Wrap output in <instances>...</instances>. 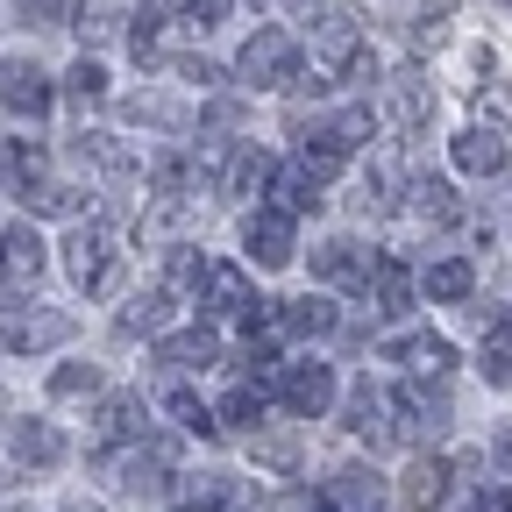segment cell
I'll list each match as a JSON object with an SVG mask.
<instances>
[{
  "mask_svg": "<svg viewBox=\"0 0 512 512\" xmlns=\"http://www.w3.org/2000/svg\"><path fill=\"white\" fill-rule=\"evenodd\" d=\"M50 392H57V399L100 392V370H93V363H57V370H50Z\"/></svg>",
  "mask_w": 512,
  "mask_h": 512,
  "instance_id": "obj_33",
  "label": "cell"
},
{
  "mask_svg": "<svg viewBox=\"0 0 512 512\" xmlns=\"http://www.w3.org/2000/svg\"><path fill=\"white\" fill-rule=\"evenodd\" d=\"M320 143H335L342 157H349V150H363V143H370V114H363V107H342L328 128H320Z\"/></svg>",
  "mask_w": 512,
  "mask_h": 512,
  "instance_id": "obj_29",
  "label": "cell"
},
{
  "mask_svg": "<svg viewBox=\"0 0 512 512\" xmlns=\"http://www.w3.org/2000/svg\"><path fill=\"white\" fill-rule=\"evenodd\" d=\"M256 463L292 470V463H299V441H292V434H256Z\"/></svg>",
  "mask_w": 512,
  "mask_h": 512,
  "instance_id": "obj_36",
  "label": "cell"
},
{
  "mask_svg": "<svg viewBox=\"0 0 512 512\" xmlns=\"http://www.w3.org/2000/svg\"><path fill=\"white\" fill-rule=\"evenodd\" d=\"M242 249H249L256 271H285V264H292V214L256 207V214L242 221Z\"/></svg>",
  "mask_w": 512,
  "mask_h": 512,
  "instance_id": "obj_4",
  "label": "cell"
},
{
  "mask_svg": "<svg viewBox=\"0 0 512 512\" xmlns=\"http://www.w3.org/2000/svg\"><path fill=\"white\" fill-rule=\"evenodd\" d=\"M50 100H57V86L36 72V64H22V57L0 64V107H15V114H43Z\"/></svg>",
  "mask_w": 512,
  "mask_h": 512,
  "instance_id": "obj_10",
  "label": "cell"
},
{
  "mask_svg": "<svg viewBox=\"0 0 512 512\" xmlns=\"http://www.w3.org/2000/svg\"><path fill=\"white\" fill-rule=\"evenodd\" d=\"M249 306H256L249 271H242V264H214L207 285H200V313H207V320H228V313H249Z\"/></svg>",
  "mask_w": 512,
  "mask_h": 512,
  "instance_id": "obj_8",
  "label": "cell"
},
{
  "mask_svg": "<svg viewBox=\"0 0 512 512\" xmlns=\"http://www.w3.org/2000/svg\"><path fill=\"white\" fill-rule=\"evenodd\" d=\"M278 399H285L292 420H320V413L335 406V370H328V363H285Z\"/></svg>",
  "mask_w": 512,
  "mask_h": 512,
  "instance_id": "obj_3",
  "label": "cell"
},
{
  "mask_svg": "<svg viewBox=\"0 0 512 512\" xmlns=\"http://www.w3.org/2000/svg\"><path fill=\"white\" fill-rule=\"evenodd\" d=\"M413 214L427 228H456L463 221V200H456V185H448V178H420L413 185Z\"/></svg>",
  "mask_w": 512,
  "mask_h": 512,
  "instance_id": "obj_17",
  "label": "cell"
},
{
  "mask_svg": "<svg viewBox=\"0 0 512 512\" xmlns=\"http://www.w3.org/2000/svg\"><path fill=\"white\" fill-rule=\"evenodd\" d=\"M399 491H406V512H434V505L448 498V463H441V456H420Z\"/></svg>",
  "mask_w": 512,
  "mask_h": 512,
  "instance_id": "obj_16",
  "label": "cell"
},
{
  "mask_svg": "<svg viewBox=\"0 0 512 512\" xmlns=\"http://www.w3.org/2000/svg\"><path fill=\"white\" fill-rule=\"evenodd\" d=\"M278 328H285L292 342H320V335H335V328H342V313H335L328 299H285Z\"/></svg>",
  "mask_w": 512,
  "mask_h": 512,
  "instance_id": "obj_13",
  "label": "cell"
},
{
  "mask_svg": "<svg viewBox=\"0 0 512 512\" xmlns=\"http://www.w3.org/2000/svg\"><path fill=\"white\" fill-rule=\"evenodd\" d=\"M164 320H171V285H150V292H136V299L121 306V328L128 335H157Z\"/></svg>",
  "mask_w": 512,
  "mask_h": 512,
  "instance_id": "obj_21",
  "label": "cell"
},
{
  "mask_svg": "<svg viewBox=\"0 0 512 512\" xmlns=\"http://www.w3.org/2000/svg\"><path fill=\"white\" fill-rule=\"evenodd\" d=\"M491 470H498V477H512V420H505V427H498V441H491Z\"/></svg>",
  "mask_w": 512,
  "mask_h": 512,
  "instance_id": "obj_39",
  "label": "cell"
},
{
  "mask_svg": "<svg viewBox=\"0 0 512 512\" xmlns=\"http://www.w3.org/2000/svg\"><path fill=\"white\" fill-rule=\"evenodd\" d=\"M363 50H370V43H363V29H356V15H328V22L313 29V72H328V79L342 72V79H349L356 64H363Z\"/></svg>",
  "mask_w": 512,
  "mask_h": 512,
  "instance_id": "obj_5",
  "label": "cell"
},
{
  "mask_svg": "<svg viewBox=\"0 0 512 512\" xmlns=\"http://www.w3.org/2000/svg\"><path fill=\"white\" fill-rule=\"evenodd\" d=\"M349 427L370 441V448H384V441H392V420H384V399L370 392V384H363V392H349Z\"/></svg>",
  "mask_w": 512,
  "mask_h": 512,
  "instance_id": "obj_24",
  "label": "cell"
},
{
  "mask_svg": "<svg viewBox=\"0 0 512 512\" xmlns=\"http://www.w3.org/2000/svg\"><path fill=\"white\" fill-rule=\"evenodd\" d=\"M505 164H512V150H505V136H498L491 121L456 136V171H463V178H498Z\"/></svg>",
  "mask_w": 512,
  "mask_h": 512,
  "instance_id": "obj_9",
  "label": "cell"
},
{
  "mask_svg": "<svg viewBox=\"0 0 512 512\" xmlns=\"http://www.w3.org/2000/svg\"><path fill=\"white\" fill-rule=\"evenodd\" d=\"M22 200H29L36 214H79V192H72V185H57V178H36Z\"/></svg>",
  "mask_w": 512,
  "mask_h": 512,
  "instance_id": "obj_32",
  "label": "cell"
},
{
  "mask_svg": "<svg viewBox=\"0 0 512 512\" xmlns=\"http://www.w3.org/2000/svg\"><path fill=\"white\" fill-rule=\"evenodd\" d=\"M235 72H242V86L249 93H271V86H292V36L278 29V22H264L249 43H242V57H235Z\"/></svg>",
  "mask_w": 512,
  "mask_h": 512,
  "instance_id": "obj_1",
  "label": "cell"
},
{
  "mask_svg": "<svg viewBox=\"0 0 512 512\" xmlns=\"http://www.w3.org/2000/svg\"><path fill=\"white\" fill-rule=\"evenodd\" d=\"M185 15H192V22H200V29H214V22L228 15V0H185Z\"/></svg>",
  "mask_w": 512,
  "mask_h": 512,
  "instance_id": "obj_40",
  "label": "cell"
},
{
  "mask_svg": "<svg viewBox=\"0 0 512 512\" xmlns=\"http://www.w3.org/2000/svg\"><path fill=\"white\" fill-rule=\"evenodd\" d=\"M271 192H278V214H313V207H320V185H306L299 164L271 171Z\"/></svg>",
  "mask_w": 512,
  "mask_h": 512,
  "instance_id": "obj_26",
  "label": "cell"
},
{
  "mask_svg": "<svg viewBox=\"0 0 512 512\" xmlns=\"http://www.w3.org/2000/svg\"><path fill=\"white\" fill-rule=\"evenodd\" d=\"M384 356H399L406 370H420V377H441L448 363H456V349H448L441 335H406V342H392Z\"/></svg>",
  "mask_w": 512,
  "mask_h": 512,
  "instance_id": "obj_20",
  "label": "cell"
},
{
  "mask_svg": "<svg viewBox=\"0 0 512 512\" xmlns=\"http://www.w3.org/2000/svg\"><path fill=\"white\" fill-rule=\"evenodd\" d=\"M214 420H221V427H249V434H256V427H264V384H235V392L221 399V413H214Z\"/></svg>",
  "mask_w": 512,
  "mask_h": 512,
  "instance_id": "obj_28",
  "label": "cell"
},
{
  "mask_svg": "<svg viewBox=\"0 0 512 512\" xmlns=\"http://www.w3.org/2000/svg\"><path fill=\"white\" fill-rule=\"evenodd\" d=\"M36 271H43V235L22 221V228L0 235V299L29 292V285H36Z\"/></svg>",
  "mask_w": 512,
  "mask_h": 512,
  "instance_id": "obj_7",
  "label": "cell"
},
{
  "mask_svg": "<svg viewBox=\"0 0 512 512\" xmlns=\"http://www.w3.org/2000/svg\"><path fill=\"white\" fill-rule=\"evenodd\" d=\"M64 335H72V320H64V313H29V320H15V328H8L15 349H50V342H64Z\"/></svg>",
  "mask_w": 512,
  "mask_h": 512,
  "instance_id": "obj_27",
  "label": "cell"
},
{
  "mask_svg": "<svg viewBox=\"0 0 512 512\" xmlns=\"http://www.w3.org/2000/svg\"><path fill=\"white\" fill-rule=\"evenodd\" d=\"M100 434H107V441H136V434H143V399H136V392L100 399Z\"/></svg>",
  "mask_w": 512,
  "mask_h": 512,
  "instance_id": "obj_23",
  "label": "cell"
},
{
  "mask_svg": "<svg viewBox=\"0 0 512 512\" xmlns=\"http://www.w3.org/2000/svg\"><path fill=\"white\" fill-rule=\"evenodd\" d=\"M342 164H349V157H342L335 143H306V150H299V171H306V185H335V178H342Z\"/></svg>",
  "mask_w": 512,
  "mask_h": 512,
  "instance_id": "obj_31",
  "label": "cell"
},
{
  "mask_svg": "<svg viewBox=\"0 0 512 512\" xmlns=\"http://www.w3.org/2000/svg\"><path fill=\"white\" fill-rule=\"evenodd\" d=\"M285 512H342V505H335L328 491H292V498H285Z\"/></svg>",
  "mask_w": 512,
  "mask_h": 512,
  "instance_id": "obj_37",
  "label": "cell"
},
{
  "mask_svg": "<svg viewBox=\"0 0 512 512\" xmlns=\"http://www.w3.org/2000/svg\"><path fill=\"white\" fill-rule=\"evenodd\" d=\"M420 292H427V299H441V306H463V299L477 292V271H470V256H441V264H427Z\"/></svg>",
  "mask_w": 512,
  "mask_h": 512,
  "instance_id": "obj_14",
  "label": "cell"
},
{
  "mask_svg": "<svg viewBox=\"0 0 512 512\" xmlns=\"http://www.w3.org/2000/svg\"><path fill=\"white\" fill-rule=\"evenodd\" d=\"M328 498H335V505H349V512H377V505H384V477H377V470H363V463H356V470H335Z\"/></svg>",
  "mask_w": 512,
  "mask_h": 512,
  "instance_id": "obj_18",
  "label": "cell"
},
{
  "mask_svg": "<svg viewBox=\"0 0 512 512\" xmlns=\"http://www.w3.org/2000/svg\"><path fill=\"white\" fill-rule=\"evenodd\" d=\"M64 93H72V100L86 107V100H100V93H107V72H100V64H93V57H79V64H72V72H64Z\"/></svg>",
  "mask_w": 512,
  "mask_h": 512,
  "instance_id": "obj_34",
  "label": "cell"
},
{
  "mask_svg": "<svg viewBox=\"0 0 512 512\" xmlns=\"http://www.w3.org/2000/svg\"><path fill=\"white\" fill-rule=\"evenodd\" d=\"M477 370H484V384H512V342L491 335V342L477 349Z\"/></svg>",
  "mask_w": 512,
  "mask_h": 512,
  "instance_id": "obj_35",
  "label": "cell"
},
{
  "mask_svg": "<svg viewBox=\"0 0 512 512\" xmlns=\"http://www.w3.org/2000/svg\"><path fill=\"white\" fill-rule=\"evenodd\" d=\"M64 271H72V285L100 292L114 278V235L107 228H72L64 235Z\"/></svg>",
  "mask_w": 512,
  "mask_h": 512,
  "instance_id": "obj_6",
  "label": "cell"
},
{
  "mask_svg": "<svg viewBox=\"0 0 512 512\" xmlns=\"http://www.w3.org/2000/svg\"><path fill=\"white\" fill-rule=\"evenodd\" d=\"M370 285H377V306H384V313H406V306H413V292H420V285H413V271L399 264V256H377V264H370Z\"/></svg>",
  "mask_w": 512,
  "mask_h": 512,
  "instance_id": "obj_19",
  "label": "cell"
},
{
  "mask_svg": "<svg viewBox=\"0 0 512 512\" xmlns=\"http://www.w3.org/2000/svg\"><path fill=\"white\" fill-rule=\"evenodd\" d=\"M0 413H8V392H0Z\"/></svg>",
  "mask_w": 512,
  "mask_h": 512,
  "instance_id": "obj_46",
  "label": "cell"
},
{
  "mask_svg": "<svg viewBox=\"0 0 512 512\" xmlns=\"http://www.w3.org/2000/svg\"><path fill=\"white\" fill-rule=\"evenodd\" d=\"M484 107H491V121H512V86H484Z\"/></svg>",
  "mask_w": 512,
  "mask_h": 512,
  "instance_id": "obj_41",
  "label": "cell"
},
{
  "mask_svg": "<svg viewBox=\"0 0 512 512\" xmlns=\"http://www.w3.org/2000/svg\"><path fill=\"white\" fill-rule=\"evenodd\" d=\"M292 8H299V15H306V8H320V0H292Z\"/></svg>",
  "mask_w": 512,
  "mask_h": 512,
  "instance_id": "obj_44",
  "label": "cell"
},
{
  "mask_svg": "<svg viewBox=\"0 0 512 512\" xmlns=\"http://www.w3.org/2000/svg\"><path fill=\"white\" fill-rule=\"evenodd\" d=\"M214 356H221V342H214L207 328H200V335H164V342H157V363H178V370H207Z\"/></svg>",
  "mask_w": 512,
  "mask_h": 512,
  "instance_id": "obj_22",
  "label": "cell"
},
{
  "mask_svg": "<svg viewBox=\"0 0 512 512\" xmlns=\"http://www.w3.org/2000/svg\"><path fill=\"white\" fill-rule=\"evenodd\" d=\"M64 512H100V505H93V498H72V505H64Z\"/></svg>",
  "mask_w": 512,
  "mask_h": 512,
  "instance_id": "obj_43",
  "label": "cell"
},
{
  "mask_svg": "<svg viewBox=\"0 0 512 512\" xmlns=\"http://www.w3.org/2000/svg\"><path fill=\"white\" fill-rule=\"evenodd\" d=\"M164 413H171L185 434H200V441H214V434H221V420L200 406V392H185V384H178V392H164Z\"/></svg>",
  "mask_w": 512,
  "mask_h": 512,
  "instance_id": "obj_25",
  "label": "cell"
},
{
  "mask_svg": "<svg viewBox=\"0 0 512 512\" xmlns=\"http://www.w3.org/2000/svg\"><path fill=\"white\" fill-rule=\"evenodd\" d=\"M384 406L399 413V434L420 441V448L448 434V392H441V384H399V392L384 399Z\"/></svg>",
  "mask_w": 512,
  "mask_h": 512,
  "instance_id": "obj_2",
  "label": "cell"
},
{
  "mask_svg": "<svg viewBox=\"0 0 512 512\" xmlns=\"http://www.w3.org/2000/svg\"><path fill=\"white\" fill-rule=\"evenodd\" d=\"M384 93H392L399 128H427V121H434V86H427V72H392V79H384Z\"/></svg>",
  "mask_w": 512,
  "mask_h": 512,
  "instance_id": "obj_12",
  "label": "cell"
},
{
  "mask_svg": "<svg viewBox=\"0 0 512 512\" xmlns=\"http://www.w3.org/2000/svg\"><path fill=\"white\" fill-rule=\"evenodd\" d=\"M207 271H214V264H207V256L192 249V242H171V256H164V278H171V285H192V292H200Z\"/></svg>",
  "mask_w": 512,
  "mask_h": 512,
  "instance_id": "obj_30",
  "label": "cell"
},
{
  "mask_svg": "<svg viewBox=\"0 0 512 512\" xmlns=\"http://www.w3.org/2000/svg\"><path fill=\"white\" fill-rule=\"evenodd\" d=\"M15 463H22V470L64 463V434H57L50 420H22V427H15Z\"/></svg>",
  "mask_w": 512,
  "mask_h": 512,
  "instance_id": "obj_15",
  "label": "cell"
},
{
  "mask_svg": "<svg viewBox=\"0 0 512 512\" xmlns=\"http://www.w3.org/2000/svg\"><path fill=\"white\" fill-rule=\"evenodd\" d=\"M456 512H505V491H470Z\"/></svg>",
  "mask_w": 512,
  "mask_h": 512,
  "instance_id": "obj_42",
  "label": "cell"
},
{
  "mask_svg": "<svg viewBox=\"0 0 512 512\" xmlns=\"http://www.w3.org/2000/svg\"><path fill=\"white\" fill-rule=\"evenodd\" d=\"M178 72H185L192 86H221V64H207V57H185V64H178Z\"/></svg>",
  "mask_w": 512,
  "mask_h": 512,
  "instance_id": "obj_38",
  "label": "cell"
},
{
  "mask_svg": "<svg viewBox=\"0 0 512 512\" xmlns=\"http://www.w3.org/2000/svg\"><path fill=\"white\" fill-rule=\"evenodd\" d=\"M505 512H512V484H505Z\"/></svg>",
  "mask_w": 512,
  "mask_h": 512,
  "instance_id": "obj_45",
  "label": "cell"
},
{
  "mask_svg": "<svg viewBox=\"0 0 512 512\" xmlns=\"http://www.w3.org/2000/svg\"><path fill=\"white\" fill-rule=\"evenodd\" d=\"M370 264H377V256L356 249V242H320L313 249V278L320 285H363L370 292Z\"/></svg>",
  "mask_w": 512,
  "mask_h": 512,
  "instance_id": "obj_11",
  "label": "cell"
}]
</instances>
